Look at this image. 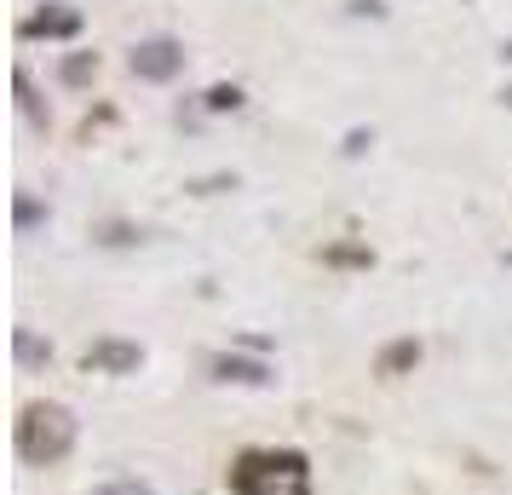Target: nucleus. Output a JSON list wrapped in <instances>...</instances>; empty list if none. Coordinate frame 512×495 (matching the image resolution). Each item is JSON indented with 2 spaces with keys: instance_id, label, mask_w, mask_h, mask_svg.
Listing matches in <instances>:
<instances>
[{
  "instance_id": "10",
  "label": "nucleus",
  "mask_w": 512,
  "mask_h": 495,
  "mask_svg": "<svg viewBox=\"0 0 512 495\" xmlns=\"http://www.w3.org/2000/svg\"><path fill=\"white\" fill-rule=\"evenodd\" d=\"M18 357H24V363H35V357H41V346H35V334H18Z\"/></svg>"
},
{
  "instance_id": "5",
  "label": "nucleus",
  "mask_w": 512,
  "mask_h": 495,
  "mask_svg": "<svg viewBox=\"0 0 512 495\" xmlns=\"http://www.w3.org/2000/svg\"><path fill=\"white\" fill-rule=\"evenodd\" d=\"M75 24H81L75 12H41V18L29 24V35H75Z\"/></svg>"
},
{
  "instance_id": "4",
  "label": "nucleus",
  "mask_w": 512,
  "mask_h": 495,
  "mask_svg": "<svg viewBox=\"0 0 512 495\" xmlns=\"http://www.w3.org/2000/svg\"><path fill=\"white\" fill-rule=\"evenodd\" d=\"M87 363L104 369V375H133V369L144 363V352L139 346H127V340H98L93 352H87Z\"/></svg>"
},
{
  "instance_id": "1",
  "label": "nucleus",
  "mask_w": 512,
  "mask_h": 495,
  "mask_svg": "<svg viewBox=\"0 0 512 495\" xmlns=\"http://www.w3.org/2000/svg\"><path fill=\"white\" fill-rule=\"evenodd\" d=\"M236 495H311V472L305 455L282 449V455H242L231 472Z\"/></svg>"
},
{
  "instance_id": "2",
  "label": "nucleus",
  "mask_w": 512,
  "mask_h": 495,
  "mask_svg": "<svg viewBox=\"0 0 512 495\" xmlns=\"http://www.w3.org/2000/svg\"><path fill=\"white\" fill-rule=\"evenodd\" d=\"M70 449H75L70 409H58V403L24 409V421H18V455H24L29 467H52V461H64Z\"/></svg>"
},
{
  "instance_id": "3",
  "label": "nucleus",
  "mask_w": 512,
  "mask_h": 495,
  "mask_svg": "<svg viewBox=\"0 0 512 495\" xmlns=\"http://www.w3.org/2000/svg\"><path fill=\"white\" fill-rule=\"evenodd\" d=\"M179 64H185L179 41H139V47H133V70H139L144 81H167V75H179Z\"/></svg>"
},
{
  "instance_id": "11",
  "label": "nucleus",
  "mask_w": 512,
  "mask_h": 495,
  "mask_svg": "<svg viewBox=\"0 0 512 495\" xmlns=\"http://www.w3.org/2000/svg\"><path fill=\"white\" fill-rule=\"evenodd\" d=\"M409 357H415V346H392V352H386V369H397V363H409Z\"/></svg>"
},
{
  "instance_id": "8",
  "label": "nucleus",
  "mask_w": 512,
  "mask_h": 495,
  "mask_svg": "<svg viewBox=\"0 0 512 495\" xmlns=\"http://www.w3.org/2000/svg\"><path fill=\"white\" fill-rule=\"evenodd\" d=\"M236 104H242L236 87H213V93H208V110H236Z\"/></svg>"
},
{
  "instance_id": "7",
  "label": "nucleus",
  "mask_w": 512,
  "mask_h": 495,
  "mask_svg": "<svg viewBox=\"0 0 512 495\" xmlns=\"http://www.w3.org/2000/svg\"><path fill=\"white\" fill-rule=\"evenodd\" d=\"M87 75H93V58H87V52H75L70 64H64V81H70V87H81Z\"/></svg>"
},
{
  "instance_id": "6",
  "label": "nucleus",
  "mask_w": 512,
  "mask_h": 495,
  "mask_svg": "<svg viewBox=\"0 0 512 495\" xmlns=\"http://www.w3.org/2000/svg\"><path fill=\"white\" fill-rule=\"evenodd\" d=\"M219 380H248V386H265V369L259 363H231V357H219Z\"/></svg>"
},
{
  "instance_id": "9",
  "label": "nucleus",
  "mask_w": 512,
  "mask_h": 495,
  "mask_svg": "<svg viewBox=\"0 0 512 495\" xmlns=\"http://www.w3.org/2000/svg\"><path fill=\"white\" fill-rule=\"evenodd\" d=\"M98 495H150V484H139V478H116V484H104Z\"/></svg>"
}]
</instances>
